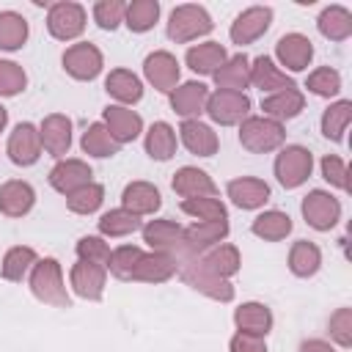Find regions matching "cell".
Returning a JSON list of instances; mask_svg holds the SVG:
<instances>
[{"label":"cell","instance_id":"cell-1","mask_svg":"<svg viewBox=\"0 0 352 352\" xmlns=\"http://www.w3.org/2000/svg\"><path fill=\"white\" fill-rule=\"evenodd\" d=\"M173 261H176L179 278H182L187 286H192L195 292H201V294H206L209 300H217V302H231V300H234V286H231V280L214 275V272L204 264L201 253H192V250H187V245H182V248L173 253Z\"/></svg>","mask_w":352,"mask_h":352},{"label":"cell","instance_id":"cell-2","mask_svg":"<svg viewBox=\"0 0 352 352\" xmlns=\"http://www.w3.org/2000/svg\"><path fill=\"white\" fill-rule=\"evenodd\" d=\"M30 292L36 300H41L44 305H52V308H69L72 305V297L66 292V283H63V270L58 264V258L47 256V258H38L30 270Z\"/></svg>","mask_w":352,"mask_h":352},{"label":"cell","instance_id":"cell-3","mask_svg":"<svg viewBox=\"0 0 352 352\" xmlns=\"http://www.w3.org/2000/svg\"><path fill=\"white\" fill-rule=\"evenodd\" d=\"M283 140H286L283 124H278L267 116H248L239 124V143H242V148H248L253 154H270V151L280 148Z\"/></svg>","mask_w":352,"mask_h":352},{"label":"cell","instance_id":"cell-4","mask_svg":"<svg viewBox=\"0 0 352 352\" xmlns=\"http://www.w3.org/2000/svg\"><path fill=\"white\" fill-rule=\"evenodd\" d=\"M214 28L209 11L204 6H195V3H184V6H176L170 11V19H168V38L176 41V44H187L192 38H201V36H209Z\"/></svg>","mask_w":352,"mask_h":352},{"label":"cell","instance_id":"cell-5","mask_svg":"<svg viewBox=\"0 0 352 352\" xmlns=\"http://www.w3.org/2000/svg\"><path fill=\"white\" fill-rule=\"evenodd\" d=\"M314 170V154L305 146H283L280 154L275 157V179L283 190H297L300 184L308 182Z\"/></svg>","mask_w":352,"mask_h":352},{"label":"cell","instance_id":"cell-6","mask_svg":"<svg viewBox=\"0 0 352 352\" xmlns=\"http://www.w3.org/2000/svg\"><path fill=\"white\" fill-rule=\"evenodd\" d=\"M85 8L80 3H72V0H60V3H52L50 6V14H47V30L52 38L58 41H74L77 36H82L85 30Z\"/></svg>","mask_w":352,"mask_h":352},{"label":"cell","instance_id":"cell-7","mask_svg":"<svg viewBox=\"0 0 352 352\" xmlns=\"http://www.w3.org/2000/svg\"><path fill=\"white\" fill-rule=\"evenodd\" d=\"M300 212L305 217V223L316 231H330L338 220H341V204L336 195H330L327 190H311L302 204H300Z\"/></svg>","mask_w":352,"mask_h":352},{"label":"cell","instance_id":"cell-8","mask_svg":"<svg viewBox=\"0 0 352 352\" xmlns=\"http://www.w3.org/2000/svg\"><path fill=\"white\" fill-rule=\"evenodd\" d=\"M60 63H63V69H66L69 77L85 82V80H96V77H99V72H102V66H104V58H102V52H99L96 44L80 41V44H72V47L63 52Z\"/></svg>","mask_w":352,"mask_h":352},{"label":"cell","instance_id":"cell-9","mask_svg":"<svg viewBox=\"0 0 352 352\" xmlns=\"http://www.w3.org/2000/svg\"><path fill=\"white\" fill-rule=\"evenodd\" d=\"M250 113V99L248 94H234V91H214L209 94L206 102V116L220 124V126H234L242 124Z\"/></svg>","mask_w":352,"mask_h":352},{"label":"cell","instance_id":"cell-10","mask_svg":"<svg viewBox=\"0 0 352 352\" xmlns=\"http://www.w3.org/2000/svg\"><path fill=\"white\" fill-rule=\"evenodd\" d=\"M272 25V8L270 6H250L245 8L234 22H231V41L245 47V44H253L256 38H261Z\"/></svg>","mask_w":352,"mask_h":352},{"label":"cell","instance_id":"cell-11","mask_svg":"<svg viewBox=\"0 0 352 352\" xmlns=\"http://www.w3.org/2000/svg\"><path fill=\"white\" fill-rule=\"evenodd\" d=\"M8 160L14 165H36L38 157H41V138H38V126H33L30 121H22L14 126V132L8 135Z\"/></svg>","mask_w":352,"mask_h":352},{"label":"cell","instance_id":"cell-12","mask_svg":"<svg viewBox=\"0 0 352 352\" xmlns=\"http://www.w3.org/2000/svg\"><path fill=\"white\" fill-rule=\"evenodd\" d=\"M143 74H146L148 85H154V91H160V94H170L179 85V77H182L179 60L165 50H157V52L146 55Z\"/></svg>","mask_w":352,"mask_h":352},{"label":"cell","instance_id":"cell-13","mask_svg":"<svg viewBox=\"0 0 352 352\" xmlns=\"http://www.w3.org/2000/svg\"><path fill=\"white\" fill-rule=\"evenodd\" d=\"M91 176H94V170H91V165L85 160L66 157V160H58L52 165V170H50L47 179H50L52 190H58L60 195H69V192L91 184Z\"/></svg>","mask_w":352,"mask_h":352},{"label":"cell","instance_id":"cell-14","mask_svg":"<svg viewBox=\"0 0 352 352\" xmlns=\"http://www.w3.org/2000/svg\"><path fill=\"white\" fill-rule=\"evenodd\" d=\"M69 283L74 289L77 297L82 300H91V302H99L102 294H104V283H107V270L99 267V264H91V261H77L69 272Z\"/></svg>","mask_w":352,"mask_h":352},{"label":"cell","instance_id":"cell-15","mask_svg":"<svg viewBox=\"0 0 352 352\" xmlns=\"http://www.w3.org/2000/svg\"><path fill=\"white\" fill-rule=\"evenodd\" d=\"M102 124L107 126V132L113 135V140L121 143H132L140 132H143V118L124 104H107L102 113Z\"/></svg>","mask_w":352,"mask_h":352},{"label":"cell","instance_id":"cell-16","mask_svg":"<svg viewBox=\"0 0 352 352\" xmlns=\"http://www.w3.org/2000/svg\"><path fill=\"white\" fill-rule=\"evenodd\" d=\"M41 148L58 160H63L72 148V121L63 113H50L38 126Z\"/></svg>","mask_w":352,"mask_h":352},{"label":"cell","instance_id":"cell-17","mask_svg":"<svg viewBox=\"0 0 352 352\" xmlns=\"http://www.w3.org/2000/svg\"><path fill=\"white\" fill-rule=\"evenodd\" d=\"M206 102H209V88L198 80L182 82L170 91V107L176 116H182L184 121L198 118L201 113H206Z\"/></svg>","mask_w":352,"mask_h":352},{"label":"cell","instance_id":"cell-18","mask_svg":"<svg viewBox=\"0 0 352 352\" xmlns=\"http://www.w3.org/2000/svg\"><path fill=\"white\" fill-rule=\"evenodd\" d=\"M275 58L289 72H302V69H308V63L314 58V44L302 33H286L275 44Z\"/></svg>","mask_w":352,"mask_h":352},{"label":"cell","instance_id":"cell-19","mask_svg":"<svg viewBox=\"0 0 352 352\" xmlns=\"http://www.w3.org/2000/svg\"><path fill=\"white\" fill-rule=\"evenodd\" d=\"M140 231H143V242L154 253L173 256L184 245V228L179 223H173V220H148Z\"/></svg>","mask_w":352,"mask_h":352},{"label":"cell","instance_id":"cell-20","mask_svg":"<svg viewBox=\"0 0 352 352\" xmlns=\"http://www.w3.org/2000/svg\"><path fill=\"white\" fill-rule=\"evenodd\" d=\"M250 82L267 96V94H275V91H286V88H297L294 80L280 69L275 66V60L270 55H258L256 60H250Z\"/></svg>","mask_w":352,"mask_h":352},{"label":"cell","instance_id":"cell-21","mask_svg":"<svg viewBox=\"0 0 352 352\" xmlns=\"http://www.w3.org/2000/svg\"><path fill=\"white\" fill-rule=\"evenodd\" d=\"M179 140H182L184 148H187L190 154H195V157H212V154H217V148H220L217 132H214L209 124L198 121V118L182 121V126H179Z\"/></svg>","mask_w":352,"mask_h":352},{"label":"cell","instance_id":"cell-22","mask_svg":"<svg viewBox=\"0 0 352 352\" xmlns=\"http://www.w3.org/2000/svg\"><path fill=\"white\" fill-rule=\"evenodd\" d=\"M226 192H228L231 204L239 209H261L270 201V184L264 179H256V176L231 179Z\"/></svg>","mask_w":352,"mask_h":352},{"label":"cell","instance_id":"cell-23","mask_svg":"<svg viewBox=\"0 0 352 352\" xmlns=\"http://www.w3.org/2000/svg\"><path fill=\"white\" fill-rule=\"evenodd\" d=\"M36 204V190L22 179H8L0 184V212L6 217H25Z\"/></svg>","mask_w":352,"mask_h":352},{"label":"cell","instance_id":"cell-24","mask_svg":"<svg viewBox=\"0 0 352 352\" xmlns=\"http://www.w3.org/2000/svg\"><path fill=\"white\" fill-rule=\"evenodd\" d=\"M170 187L176 195L182 198H201V195H217V184L212 182V176L195 165H184L173 173Z\"/></svg>","mask_w":352,"mask_h":352},{"label":"cell","instance_id":"cell-25","mask_svg":"<svg viewBox=\"0 0 352 352\" xmlns=\"http://www.w3.org/2000/svg\"><path fill=\"white\" fill-rule=\"evenodd\" d=\"M302 107H305V96H302V91H297V88H286V91H275V94L261 96V110H264V116L272 118V121H278V124H283V121L300 116Z\"/></svg>","mask_w":352,"mask_h":352},{"label":"cell","instance_id":"cell-26","mask_svg":"<svg viewBox=\"0 0 352 352\" xmlns=\"http://www.w3.org/2000/svg\"><path fill=\"white\" fill-rule=\"evenodd\" d=\"M121 206L138 217L154 214L162 206V195L151 182H129L121 192Z\"/></svg>","mask_w":352,"mask_h":352},{"label":"cell","instance_id":"cell-27","mask_svg":"<svg viewBox=\"0 0 352 352\" xmlns=\"http://www.w3.org/2000/svg\"><path fill=\"white\" fill-rule=\"evenodd\" d=\"M214 85L217 91H234V94H245V88L250 85V60L245 52L231 55L214 74Z\"/></svg>","mask_w":352,"mask_h":352},{"label":"cell","instance_id":"cell-28","mask_svg":"<svg viewBox=\"0 0 352 352\" xmlns=\"http://www.w3.org/2000/svg\"><path fill=\"white\" fill-rule=\"evenodd\" d=\"M228 236V220H212V223H192L184 228V245L192 253H206L209 248L220 245Z\"/></svg>","mask_w":352,"mask_h":352},{"label":"cell","instance_id":"cell-29","mask_svg":"<svg viewBox=\"0 0 352 352\" xmlns=\"http://www.w3.org/2000/svg\"><path fill=\"white\" fill-rule=\"evenodd\" d=\"M176 275V261H173V256H168V253H143L140 256V261H138V267H135V272H132V280H138V283H165V280H170Z\"/></svg>","mask_w":352,"mask_h":352},{"label":"cell","instance_id":"cell-30","mask_svg":"<svg viewBox=\"0 0 352 352\" xmlns=\"http://www.w3.org/2000/svg\"><path fill=\"white\" fill-rule=\"evenodd\" d=\"M228 60V52L220 41H204V44H192L184 55V63L195 72V74H214L223 63Z\"/></svg>","mask_w":352,"mask_h":352},{"label":"cell","instance_id":"cell-31","mask_svg":"<svg viewBox=\"0 0 352 352\" xmlns=\"http://www.w3.org/2000/svg\"><path fill=\"white\" fill-rule=\"evenodd\" d=\"M104 91L118 102V104H135L143 99V82L135 72L129 69H113L107 77H104Z\"/></svg>","mask_w":352,"mask_h":352},{"label":"cell","instance_id":"cell-32","mask_svg":"<svg viewBox=\"0 0 352 352\" xmlns=\"http://www.w3.org/2000/svg\"><path fill=\"white\" fill-rule=\"evenodd\" d=\"M234 324L239 333H250V336H267L272 330V311L264 302H242L234 311Z\"/></svg>","mask_w":352,"mask_h":352},{"label":"cell","instance_id":"cell-33","mask_svg":"<svg viewBox=\"0 0 352 352\" xmlns=\"http://www.w3.org/2000/svg\"><path fill=\"white\" fill-rule=\"evenodd\" d=\"M143 146H146V154L151 160L165 162V160H170L176 154V129L168 121H154L148 126V132H146Z\"/></svg>","mask_w":352,"mask_h":352},{"label":"cell","instance_id":"cell-34","mask_svg":"<svg viewBox=\"0 0 352 352\" xmlns=\"http://www.w3.org/2000/svg\"><path fill=\"white\" fill-rule=\"evenodd\" d=\"M250 231L264 242H280L292 234V217L280 209H267L250 223Z\"/></svg>","mask_w":352,"mask_h":352},{"label":"cell","instance_id":"cell-35","mask_svg":"<svg viewBox=\"0 0 352 352\" xmlns=\"http://www.w3.org/2000/svg\"><path fill=\"white\" fill-rule=\"evenodd\" d=\"M316 28H319V33H322L324 38H330V41H344V38L352 36V14H349V8H344V6H327V8L319 14Z\"/></svg>","mask_w":352,"mask_h":352},{"label":"cell","instance_id":"cell-36","mask_svg":"<svg viewBox=\"0 0 352 352\" xmlns=\"http://www.w3.org/2000/svg\"><path fill=\"white\" fill-rule=\"evenodd\" d=\"M319 267H322V250L314 242H308V239H297L292 245V250H289V270H292V275L311 278V275L319 272Z\"/></svg>","mask_w":352,"mask_h":352},{"label":"cell","instance_id":"cell-37","mask_svg":"<svg viewBox=\"0 0 352 352\" xmlns=\"http://www.w3.org/2000/svg\"><path fill=\"white\" fill-rule=\"evenodd\" d=\"M201 258H204V264H206L214 275H220V278H226V280L234 278V275L239 272V267H242L239 250H236L234 245H226V242L209 248L206 253H201Z\"/></svg>","mask_w":352,"mask_h":352},{"label":"cell","instance_id":"cell-38","mask_svg":"<svg viewBox=\"0 0 352 352\" xmlns=\"http://www.w3.org/2000/svg\"><path fill=\"white\" fill-rule=\"evenodd\" d=\"M349 121H352V102L349 99H338L322 113V135L327 140H333V143H341Z\"/></svg>","mask_w":352,"mask_h":352},{"label":"cell","instance_id":"cell-39","mask_svg":"<svg viewBox=\"0 0 352 352\" xmlns=\"http://www.w3.org/2000/svg\"><path fill=\"white\" fill-rule=\"evenodd\" d=\"M80 148H82L88 157H99V160H104V157L118 154L121 146L113 140V135L107 132V126H104L102 121H96V124H91V126L82 132V138H80Z\"/></svg>","mask_w":352,"mask_h":352},{"label":"cell","instance_id":"cell-40","mask_svg":"<svg viewBox=\"0 0 352 352\" xmlns=\"http://www.w3.org/2000/svg\"><path fill=\"white\" fill-rule=\"evenodd\" d=\"M36 261H38V258H36V250H33V248H28V245L8 248L6 256H3V264H0V275H3L6 280L16 283V280H22V278L33 270Z\"/></svg>","mask_w":352,"mask_h":352},{"label":"cell","instance_id":"cell-41","mask_svg":"<svg viewBox=\"0 0 352 352\" xmlns=\"http://www.w3.org/2000/svg\"><path fill=\"white\" fill-rule=\"evenodd\" d=\"M160 19V3L157 0H132L126 3V14H124V25L132 33H146L157 25Z\"/></svg>","mask_w":352,"mask_h":352},{"label":"cell","instance_id":"cell-42","mask_svg":"<svg viewBox=\"0 0 352 352\" xmlns=\"http://www.w3.org/2000/svg\"><path fill=\"white\" fill-rule=\"evenodd\" d=\"M28 41V19L16 11H0V50L14 52Z\"/></svg>","mask_w":352,"mask_h":352},{"label":"cell","instance_id":"cell-43","mask_svg":"<svg viewBox=\"0 0 352 352\" xmlns=\"http://www.w3.org/2000/svg\"><path fill=\"white\" fill-rule=\"evenodd\" d=\"M182 212L195 217L198 223H212V220H228V209L220 198L214 195H201V198H184Z\"/></svg>","mask_w":352,"mask_h":352},{"label":"cell","instance_id":"cell-44","mask_svg":"<svg viewBox=\"0 0 352 352\" xmlns=\"http://www.w3.org/2000/svg\"><path fill=\"white\" fill-rule=\"evenodd\" d=\"M96 226H99V234H102V236H126V234L143 228V226H140V217L132 214V212H126L124 206L104 212Z\"/></svg>","mask_w":352,"mask_h":352},{"label":"cell","instance_id":"cell-45","mask_svg":"<svg viewBox=\"0 0 352 352\" xmlns=\"http://www.w3.org/2000/svg\"><path fill=\"white\" fill-rule=\"evenodd\" d=\"M102 201H104V187L96 184V182H91V184H85V187H80V190L66 195V206L74 214H94L102 206Z\"/></svg>","mask_w":352,"mask_h":352},{"label":"cell","instance_id":"cell-46","mask_svg":"<svg viewBox=\"0 0 352 352\" xmlns=\"http://www.w3.org/2000/svg\"><path fill=\"white\" fill-rule=\"evenodd\" d=\"M140 256H143V250L138 245H121L110 253L107 272H113V278H118V280H132V272H135Z\"/></svg>","mask_w":352,"mask_h":352},{"label":"cell","instance_id":"cell-47","mask_svg":"<svg viewBox=\"0 0 352 352\" xmlns=\"http://www.w3.org/2000/svg\"><path fill=\"white\" fill-rule=\"evenodd\" d=\"M305 88L311 94H316V96H324V99L338 96V91H341V74L336 69H330V66H319V69H314L308 74Z\"/></svg>","mask_w":352,"mask_h":352},{"label":"cell","instance_id":"cell-48","mask_svg":"<svg viewBox=\"0 0 352 352\" xmlns=\"http://www.w3.org/2000/svg\"><path fill=\"white\" fill-rule=\"evenodd\" d=\"M77 258L80 261H91V264H99L107 270V261H110V245L102 239V236H80L77 239Z\"/></svg>","mask_w":352,"mask_h":352},{"label":"cell","instance_id":"cell-49","mask_svg":"<svg viewBox=\"0 0 352 352\" xmlns=\"http://www.w3.org/2000/svg\"><path fill=\"white\" fill-rule=\"evenodd\" d=\"M124 14H126V3L124 0H99L94 6V22L102 30H116L124 22Z\"/></svg>","mask_w":352,"mask_h":352},{"label":"cell","instance_id":"cell-50","mask_svg":"<svg viewBox=\"0 0 352 352\" xmlns=\"http://www.w3.org/2000/svg\"><path fill=\"white\" fill-rule=\"evenodd\" d=\"M28 85V74L14 60H0V96H16Z\"/></svg>","mask_w":352,"mask_h":352},{"label":"cell","instance_id":"cell-51","mask_svg":"<svg viewBox=\"0 0 352 352\" xmlns=\"http://www.w3.org/2000/svg\"><path fill=\"white\" fill-rule=\"evenodd\" d=\"M330 338L344 349L352 346V308H338L330 316Z\"/></svg>","mask_w":352,"mask_h":352},{"label":"cell","instance_id":"cell-52","mask_svg":"<svg viewBox=\"0 0 352 352\" xmlns=\"http://www.w3.org/2000/svg\"><path fill=\"white\" fill-rule=\"evenodd\" d=\"M322 179L336 190H346L349 187L346 184V162L341 157H336V154L322 157Z\"/></svg>","mask_w":352,"mask_h":352},{"label":"cell","instance_id":"cell-53","mask_svg":"<svg viewBox=\"0 0 352 352\" xmlns=\"http://www.w3.org/2000/svg\"><path fill=\"white\" fill-rule=\"evenodd\" d=\"M228 352H267V344L261 336H250V333H234L231 344H228Z\"/></svg>","mask_w":352,"mask_h":352},{"label":"cell","instance_id":"cell-54","mask_svg":"<svg viewBox=\"0 0 352 352\" xmlns=\"http://www.w3.org/2000/svg\"><path fill=\"white\" fill-rule=\"evenodd\" d=\"M300 352H336V349L327 341H322V338H311V341L300 344Z\"/></svg>","mask_w":352,"mask_h":352},{"label":"cell","instance_id":"cell-55","mask_svg":"<svg viewBox=\"0 0 352 352\" xmlns=\"http://www.w3.org/2000/svg\"><path fill=\"white\" fill-rule=\"evenodd\" d=\"M6 124H8V110H6L3 104H0V132L6 129Z\"/></svg>","mask_w":352,"mask_h":352}]
</instances>
